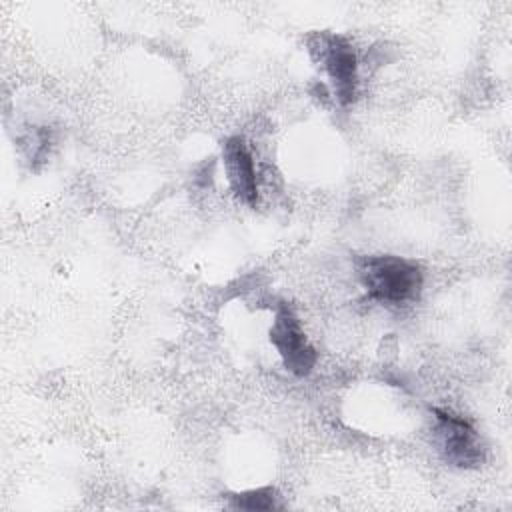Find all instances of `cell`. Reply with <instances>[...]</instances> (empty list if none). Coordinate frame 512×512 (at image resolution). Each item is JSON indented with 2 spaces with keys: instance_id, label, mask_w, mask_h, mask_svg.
I'll list each match as a JSON object with an SVG mask.
<instances>
[{
  "instance_id": "cell-6",
  "label": "cell",
  "mask_w": 512,
  "mask_h": 512,
  "mask_svg": "<svg viewBox=\"0 0 512 512\" xmlns=\"http://www.w3.org/2000/svg\"><path fill=\"white\" fill-rule=\"evenodd\" d=\"M228 506L234 510L256 512V510H278V508H282V502H280V494L276 488L264 486V488H256V490L230 494Z\"/></svg>"
},
{
  "instance_id": "cell-3",
  "label": "cell",
  "mask_w": 512,
  "mask_h": 512,
  "mask_svg": "<svg viewBox=\"0 0 512 512\" xmlns=\"http://www.w3.org/2000/svg\"><path fill=\"white\" fill-rule=\"evenodd\" d=\"M438 450L446 464L462 470L478 468L484 462V446L476 428L460 414L446 408H432Z\"/></svg>"
},
{
  "instance_id": "cell-2",
  "label": "cell",
  "mask_w": 512,
  "mask_h": 512,
  "mask_svg": "<svg viewBox=\"0 0 512 512\" xmlns=\"http://www.w3.org/2000/svg\"><path fill=\"white\" fill-rule=\"evenodd\" d=\"M308 50L330 76L336 100L342 106L352 104L358 94V56L350 40L332 32H314Z\"/></svg>"
},
{
  "instance_id": "cell-1",
  "label": "cell",
  "mask_w": 512,
  "mask_h": 512,
  "mask_svg": "<svg viewBox=\"0 0 512 512\" xmlns=\"http://www.w3.org/2000/svg\"><path fill=\"white\" fill-rule=\"evenodd\" d=\"M356 268L370 300L386 306H406L420 298L424 274L420 264L414 260L376 254L360 258Z\"/></svg>"
},
{
  "instance_id": "cell-7",
  "label": "cell",
  "mask_w": 512,
  "mask_h": 512,
  "mask_svg": "<svg viewBox=\"0 0 512 512\" xmlns=\"http://www.w3.org/2000/svg\"><path fill=\"white\" fill-rule=\"evenodd\" d=\"M22 146H24L26 156H28L32 166L36 162H44V158L48 156L50 146H52V132H50V128L40 126V128L28 130L26 136L22 138Z\"/></svg>"
},
{
  "instance_id": "cell-5",
  "label": "cell",
  "mask_w": 512,
  "mask_h": 512,
  "mask_svg": "<svg viewBox=\"0 0 512 512\" xmlns=\"http://www.w3.org/2000/svg\"><path fill=\"white\" fill-rule=\"evenodd\" d=\"M222 162H224V172L234 196L248 206H256L258 202L256 166L248 150V144L244 142L242 136H230L224 140Z\"/></svg>"
},
{
  "instance_id": "cell-4",
  "label": "cell",
  "mask_w": 512,
  "mask_h": 512,
  "mask_svg": "<svg viewBox=\"0 0 512 512\" xmlns=\"http://www.w3.org/2000/svg\"><path fill=\"white\" fill-rule=\"evenodd\" d=\"M270 342L276 348L288 372H292L294 376H308L312 372L318 354L314 346L308 342L296 312L286 302H280L274 310Z\"/></svg>"
}]
</instances>
